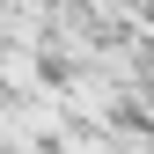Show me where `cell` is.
I'll return each mask as SVG.
<instances>
[{"instance_id": "6da1fadb", "label": "cell", "mask_w": 154, "mask_h": 154, "mask_svg": "<svg viewBox=\"0 0 154 154\" xmlns=\"http://www.w3.org/2000/svg\"><path fill=\"white\" fill-rule=\"evenodd\" d=\"M8 8H22V0H8Z\"/></svg>"}]
</instances>
